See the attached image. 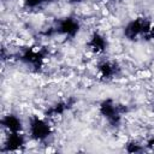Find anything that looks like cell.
<instances>
[{"label":"cell","instance_id":"1","mask_svg":"<svg viewBox=\"0 0 154 154\" xmlns=\"http://www.w3.org/2000/svg\"><path fill=\"white\" fill-rule=\"evenodd\" d=\"M49 51L47 47L42 46H29L22 48L17 53V59L28 66L34 72H40L46 64V60L48 59Z\"/></svg>","mask_w":154,"mask_h":154},{"label":"cell","instance_id":"2","mask_svg":"<svg viewBox=\"0 0 154 154\" xmlns=\"http://www.w3.org/2000/svg\"><path fill=\"white\" fill-rule=\"evenodd\" d=\"M99 113L107 122L108 125L117 128L120 125L123 116L128 113V107L114 101L111 97H107L99 103Z\"/></svg>","mask_w":154,"mask_h":154},{"label":"cell","instance_id":"3","mask_svg":"<svg viewBox=\"0 0 154 154\" xmlns=\"http://www.w3.org/2000/svg\"><path fill=\"white\" fill-rule=\"evenodd\" d=\"M53 135V128L51 125V120L45 116L40 117L37 114H32L28 119V136L37 142L43 143L48 141V138Z\"/></svg>","mask_w":154,"mask_h":154},{"label":"cell","instance_id":"4","mask_svg":"<svg viewBox=\"0 0 154 154\" xmlns=\"http://www.w3.org/2000/svg\"><path fill=\"white\" fill-rule=\"evenodd\" d=\"M152 23L153 22L146 17H136L125 24L123 29V35L128 41L131 42L137 41L140 38L143 40L148 34Z\"/></svg>","mask_w":154,"mask_h":154},{"label":"cell","instance_id":"5","mask_svg":"<svg viewBox=\"0 0 154 154\" xmlns=\"http://www.w3.org/2000/svg\"><path fill=\"white\" fill-rule=\"evenodd\" d=\"M55 34L59 36H64L65 38L72 40L75 38L79 30H81V23L76 17L69 16V17H64V18H59L57 20H54L53 23Z\"/></svg>","mask_w":154,"mask_h":154},{"label":"cell","instance_id":"6","mask_svg":"<svg viewBox=\"0 0 154 154\" xmlns=\"http://www.w3.org/2000/svg\"><path fill=\"white\" fill-rule=\"evenodd\" d=\"M75 103H76V99L72 97V96H69V97L63 99V100H59V101L54 102L53 105L48 106L46 108V111L43 112V116L49 120L58 119V118L63 117L67 111L73 108Z\"/></svg>","mask_w":154,"mask_h":154},{"label":"cell","instance_id":"7","mask_svg":"<svg viewBox=\"0 0 154 154\" xmlns=\"http://www.w3.org/2000/svg\"><path fill=\"white\" fill-rule=\"evenodd\" d=\"M2 144L1 152L10 153V152H19L26 146V136L23 132H6Z\"/></svg>","mask_w":154,"mask_h":154},{"label":"cell","instance_id":"8","mask_svg":"<svg viewBox=\"0 0 154 154\" xmlns=\"http://www.w3.org/2000/svg\"><path fill=\"white\" fill-rule=\"evenodd\" d=\"M97 76L102 81H112L120 73V66L114 60H102L96 66Z\"/></svg>","mask_w":154,"mask_h":154},{"label":"cell","instance_id":"9","mask_svg":"<svg viewBox=\"0 0 154 154\" xmlns=\"http://www.w3.org/2000/svg\"><path fill=\"white\" fill-rule=\"evenodd\" d=\"M85 46L93 54L99 55V54H102V53H105L107 51L108 41H107V38H106V36L103 34H101L100 31H94L89 36Z\"/></svg>","mask_w":154,"mask_h":154},{"label":"cell","instance_id":"10","mask_svg":"<svg viewBox=\"0 0 154 154\" xmlns=\"http://www.w3.org/2000/svg\"><path fill=\"white\" fill-rule=\"evenodd\" d=\"M0 125L6 132H23L24 124L20 117L16 113H6L0 119Z\"/></svg>","mask_w":154,"mask_h":154},{"label":"cell","instance_id":"11","mask_svg":"<svg viewBox=\"0 0 154 154\" xmlns=\"http://www.w3.org/2000/svg\"><path fill=\"white\" fill-rule=\"evenodd\" d=\"M124 149H125V152H128V153H143L147 148H146L144 144L140 143L138 141H136V140H130V141H128V142L125 143Z\"/></svg>","mask_w":154,"mask_h":154},{"label":"cell","instance_id":"12","mask_svg":"<svg viewBox=\"0 0 154 154\" xmlns=\"http://www.w3.org/2000/svg\"><path fill=\"white\" fill-rule=\"evenodd\" d=\"M22 5L28 11H35L40 8L42 5H45V1L43 0H23Z\"/></svg>","mask_w":154,"mask_h":154},{"label":"cell","instance_id":"13","mask_svg":"<svg viewBox=\"0 0 154 154\" xmlns=\"http://www.w3.org/2000/svg\"><path fill=\"white\" fill-rule=\"evenodd\" d=\"M143 40H146V41H153V40H154V23H152L150 29H149L148 34L146 35V37H144Z\"/></svg>","mask_w":154,"mask_h":154},{"label":"cell","instance_id":"14","mask_svg":"<svg viewBox=\"0 0 154 154\" xmlns=\"http://www.w3.org/2000/svg\"><path fill=\"white\" fill-rule=\"evenodd\" d=\"M146 148L149 149V150H153L154 152V136H150L149 138H147L146 143H144Z\"/></svg>","mask_w":154,"mask_h":154},{"label":"cell","instance_id":"15","mask_svg":"<svg viewBox=\"0 0 154 154\" xmlns=\"http://www.w3.org/2000/svg\"><path fill=\"white\" fill-rule=\"evenodd\" d=\"M82 1L83 0H67V2L71 4V5H79Z\"/></svg>","mask_w":154,"mask_h":154},{"label":"cell","instance_id":"16","mask_svg":"<svg viewBox=\"0 0 154 154\" xmlns=\"http://www.w3.org/2000/svg\"><path fill=\"white\" fill-rule=\"evenodd\" d=\"M43 1H45V4H46V5H52V4L57 2L58 0H43Z\"/></svg>","mask_w":154,"mask_h":154},{"label":"cell","instance_id":"17","mask_svg":"<svg viewBox=\"0 0 154 154\" xmlns=\"http://www.w3.org/2000/svg\"><path fill=\"white\" fill-rule=\"evenodd\" d=\"M111 2H118V1H122V0H109Z\"/></svg>","mask_w":154,"mask_h":154},{"label":"cell","instance_id":"18","mask_svg":"<svg viewBox=\"0 0 154 154\" xmlns=\"http://www.w3.org/2000/svg\"><path fill=\"white\" fill-rule=\"evenodd\" d=\"M152 107H153V111H154V100H153V103H152Z\"/></svg>","mask_w":154,"mask_h":154}]
</instances>
